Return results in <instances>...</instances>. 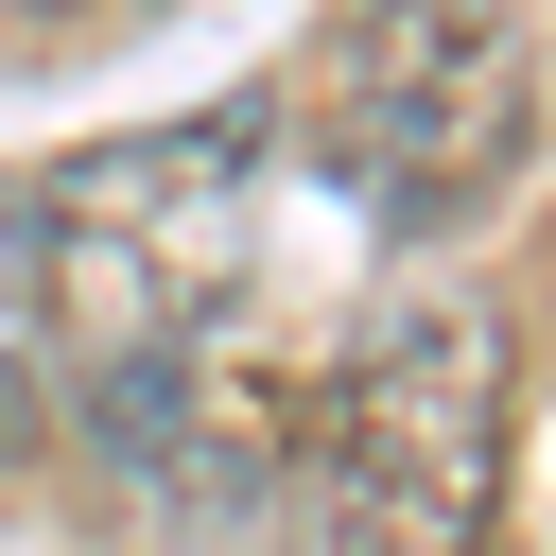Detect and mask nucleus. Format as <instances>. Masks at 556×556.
I'll return each instance as SVG.
<instances>
[{
	"label": "nucleus",
	"instance_id": "nucleus-1",
	"mask_svg": "<svg viewBox=\"0 0 556 556\" xmlns=\"http://www.w3.org/2000/svg\"><path fill=\"white\" fill-rule=\"evenodd\" d=\"M504 400H521L504 313L434 295V313L365 330L348 382L313 400V556H486V521H504Z\"/></svg>",
	"mask_w": 556,
	"mask_h": 556
},
{
	"label": "nucleus",
	"instance_id": "nucleus-2",
	"mask_svg": "<svg viewBox=\"0 0 556 556\" xmlns=\"http://www.w3.org/2000/svg\"><path fill=\"white\" fill-rule=\"evenodd\" d=\"M330 139L382 226H469L539 139V0H348Z\"/></svg>",
	"mask_w": 556,
	"mask_h": 556
},
{
	"label": "nucleus",
	"instance_id": "nucleus-3",
	"mask_svg": "<svg viewBox=\"0 0 556 556\" xmlns=\"http://www.w3.org/2000/svg\"><path fill=\"white\" fill-rule=\"evenodd\" d=\"M52 417V191L0 174V452Z\"/></svg>",
	"mask_w": 556,
	"mask_h": 556
},
{
	"label": "nucleus",
	"instance_id": "nucleus-4",
	"mask_svg": "<svg viewBox=\"0 0 556 556\" xmlns=\"http://www.w3.org/2000/svg\"><path fill=\"white\" fill-rule=\"evenodd\" d=\"M52 17H70V0H0V35H52Z\"/></svg>",
	"mask_w": 556,
	"mask_h": 556
}]
</instances>
